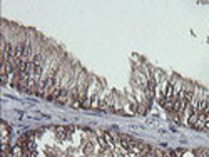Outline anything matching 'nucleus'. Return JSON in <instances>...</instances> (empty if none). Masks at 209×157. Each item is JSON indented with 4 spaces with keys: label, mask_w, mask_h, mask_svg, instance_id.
Returning a JSON list of instances; mask_svg holds the SVG:
<instances>
[{
    "label": "nucleus",
    "mask_w": 209,
    "mask_h": 157,
    "mask_svg": "<svg viewBox=\"0 0 209 157\" xmlns=\"http://www.w3.org/2000/svg\"><path fill=\"white\" fill-rule=\"evenodd\" d=\"M57 132H59V137H60V139H64V137L67 135V134H65V132H67L65 129H59V130H57Z\"/></svg>",
    "instance_id": "1"
}]
</instances>
